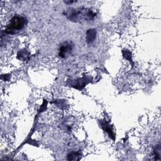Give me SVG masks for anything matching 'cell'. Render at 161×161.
Segmentation results:
<instances>
[{
	"instance_id": "1",
	"label": "cell",
	"mask_w": 161,
	"mask_h": 161,
	"mask_svg": "<svg viewBox=\"0 0 161 161\" xmlns=\"http://www.w3.org/2000/svg\"><path fill=\"white\" fill-rule=\"evenodd\" d=\"M66 15L68 19L75 22L82 20L90 21L93 20L96 17V14L92 10L86 8L70 9L66 12Z\"/></svg>"
},
{
	"instance_id": "4",
	"label": "cell",
	"mask_w": 161,
	"mask_h": 161,
	"mask_svg": "<svg viewBox=\"0 0 161 161\" xmlns=\"http://www.w3.org/2000/svg\"><path fill=\"white\" fill-rule=\"evenodd\" d=\"M89 81L90 79H88L87 77H83L82 78H79L73 81L71 84V86L74 88L81 90L85 87V86L89 82Z\"/></svg>"
},
{
	"instance_id": "5",
	"label": "cell",
	"mask_w": 161,
	"mask_h": 161,
	"mask_svg": "<svg viewBox=\"0 0 161 161\" xmlns=\"http://www.w3.org/2000/svg\"><path fill=\"white\" fill-rule=\"evenodd\" d=\"M100 124H101L102 128L104 130V131L106 132L109 135V137L111 139H112L113 140H115V134L109 123L105 120H100Z\"/></svg>"
},
{
	"instance_id": "12",
	"label": "cell",
	"mask_w": 161,
	"mask_h": 161,
	"mask_svg": "<svg viewBox=\"0 0 161 161\" xmlns=\"http://www.w3.org/2000/svg\"><path fill=\"white\" fill-rule=\"evenodd\" d=\"M5 79H4V80H5V81H8V80H9V79H10V76H8V75H5Z\"/></svg>"
},
{
	"instance_id": "9",
	"label": "cell",
	"mask_w": 161,
	"mask_h": 161,
	"mask_svg": "<svg viewBox=\"0 0 161 161\" xmlns=\"http://www.w3.org/2000/svg\"><path fill=\"white\" fill-rule=\"evenodd\" d=\"M122 53H123V56H124V57L128 60V61L130 62H132V54H131V52L128 51V50H124L122 51Z\"/></svg>"
},
{
	"instance_id": "10",
	"label": "cell",
	"mask_w": 161,
	"mask_h": 161,
	"mask_svg": "<svg viewBox=\"0 0 161 161\" xmlns=\"http://www.w3.org/2000/svg\"><path fill=\"white\" fill-rule=\"evenodd\" d=\"M160 145H158L155 147V149H154V154H155V159L159 160L160 159Z\"/></svg>"
},
{
	"instance_id": "2",
	"label": "cell",
	"mask_w": 161,
	"mask_h": 161,
	"mask_svg": "<svg viewBox=\"0 0 161 161\" xmlns=\"http://www.w3.org/2000/svg\"><path fill=\"white\" fill-rule=\"evenodd\" d=\"M27 22V19L25 17L15 15L10 21L5 29V32L11 35L15 34L25 27Z\"/></svg>"
},
{
	"instance_id": "6",
	"label": "cell",
	"mask_w": 161,
	"mask_h": 161,
	"mask_svg": "<svg viewBox=\"0 0 161 161\" xmlns=\"http://www.w3.org/2000/svg\"><path fill=\"white\" fill-rule=\"evenodd\" d=\"M96 30L94 29H89L86 32V42L88 44H91L94 41L96 38Z\"/></svg>"
},
{
	"instance_id": "3",
	"label": "cell",
	"mask_w": 161,
	"mask_h": 161,
	"mask_svg": "<svg viewBox=\"0 0 161 161\" xmlns=\"http://www.w3.org/2000/svg\"><path fill=\"white\" fill-rule=\"evenodd\" d=\"M73 48V45L71 42H64L63 44H61L59 49V56L61 58H66L67 56H69Z\"/></svg>"
},
{
	"instance_id": "7",
	"label": "cell",
	"mask_w": 161,
	"mask_h": 161,
	"mask_svg": "<svg viewBox=\"0 0 161 161\" xmlns=\"http://www.w3.org/2000/svg\"><path fill=\"white\" fill-rule=\"evenodd\" d=\"M30 56V53L28 52L25 49H23L18 52L17 57L20 60H21L23 61H25L27 60L29 58Z\"/></svg>"
},
{
	"instance_id": "8",
	"label": "cell",
	"mask_w": 161,
	"mask_h": 161,
	"mask_svg": "<svg viewBox=\"0 0 161 161\" xmlns=\"http://www.w3.org/2000/svg\"><path fill=\"white\" fill-rule=\"evenodd\" d=\"M81 155L79 152H72L67 155V159L69 160H79L81 158Z\"/></svg>"
},
{
	"instance_id": "11",
	"label": "cell",
	"mask_w": 161,
	"mask_h": 161,
	"mask_svg": "<svg viewBox=\"0 0 161 161\" xmlns=\"http://www.w3.org/2000/svg\"><path fill=\"white\" fill-rule=\"evenodd\" d=\"M47 102H46V100H45V101L44 100V103H43V104H42V106H41V108H40V112H42V111H44V110H45V108H46V107H47Z\"/></svg>"
}]
</instances>
